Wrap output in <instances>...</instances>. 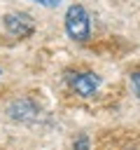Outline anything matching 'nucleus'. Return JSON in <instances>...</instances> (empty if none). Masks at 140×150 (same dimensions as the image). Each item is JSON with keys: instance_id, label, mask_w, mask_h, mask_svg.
Segmentation results:
<instances>
[{"instance_id": "nucleus-3", "label": "nucleus", "mask_w": 140, "mask_h": 150, "mask_svg": "<svg viewBox=\"0 0 140 150\" xmlns=\"http://www.w3.org/2000/svg\"><path fill=\"white\" fill-rule=\"evenodd\" d=\"M68 82H70V87L75 89V94H79V96H84V98L93 96V94L98 91V87H100V77H98L96 73H70Z\"/></svg>"}, {"instance_id": "nucleus-2", "label": "nucleus", "mask_w": 140, "mask_h": 150, "mask_svg": "<svg viewBox=\"0 0 140 150\" xmlns=\"http://www.w3.org/2000/svg\"><path fill=\"white\" fill-rule=\"evenodd\" d=\"M2 23H5L7 33H12L16 38H30L33 30H35V21L26 12H9V14H5Z\"/></svg>"}, {"instance_id": "nucleus-6", "label": "nucleus", "mask_w": 140, "mask_h": 150, "mask_svg": "<svg viewBox=\"0 0 140 150\" xmlns=\"http://www.w3.org/2000/svg\"><path fill=\"white\" fill-rule=\"evenodd\" d=\"M30 2H37V5H42V7H49V9H51V7H58V2H61V0H30Z\"/></svg>"}, {"instance_id": "nucleus-7", "label": "nucleus", "mask_w": 140, "mask_h": 150, "mask_svg": "<svg viewBox=\"0 0 140 150\" xmlns=\"http://www.w3.org/2000/svg\"><path fill=\"white\" fill-rule=\"evenodd\" d=\"M0 75H2V73H0Z\"/></svg>"}, {"instance_id": "nucleus-4", "label": "nucleus", "mask_w": 140, "mask_h": 150, "mask_svg": "<svg viewBox=\"0 0 140 150\" xmlns=\"http://www.w3.org/2000/svg\"><path fill=\"white\" fill-rule=\"evenodd\" d=\"M75 150H89V138L86 136H79L75 141Z\"/></svg>"}, {"instance_id": "nucleus-1", "label": "nucleus", "mask_w": 140, "mask_h": 150, "mask_svg": "<svg viewBox=\"0 0 140 150\" xmlns=\"http://www.w3.org/2000/svg\"><path fill=\"white\" fill-rule=\"evenodd\" d=\"M65 33L77 42H86L91 38V21L82 5H70L65 9Z\"/></svg>"}, {"instance_id": "nucleus-5", "label": "nucleus", "mask_w": 140, "mask_h": 150, "mask_svg": "<svg viewBox=\"0 0 140 150\" xmlns=\"http://www.w3.org/2000/svg\"><path fill=\"white\" fill-rule=\"evenodd\" d=\"M131 84H133L135 94L140 96V73H131Z\"/></svg>"}]
</instances>
